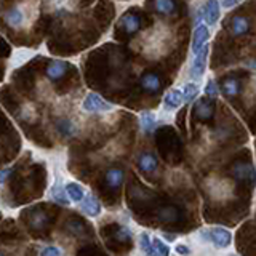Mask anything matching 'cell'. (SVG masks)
Instances as JSON below:
<instances>
[{
	"label": "cell",
	"instance_id": "1",
	"mask_svg": "<svg viewBox=\"0 0 256 256\" xmlns=\"http://www.w3.org/2000/svg\"><path fill=\"white\" fill-rule=\"evenodd\" d=\"M198 237L204 240V242L212 244L216 250H226L232 242V234L230 230L221 226H213L210 229H204L200 230Z\"/></svg>",
	"mask_w": 256,
	"mask_h": 256
},
{
	"label": "cell",
	"instance_id": "2",
	"mask_svg": "<svg viewBox=\"0 0 256 256\" xmlns=\"http://www.w3.org/2000/svg\"><path fill=\"white\" fill-rule=\"evenodd\" d=\"M220 16H221L220 0H206L198 10V18L206 26H216V22L220 21Z\"/></svg>",
	"mask_w": 256,
	"mask_h": 256
},
{
	"label": "cell",
	"instance_id": "3",
	"mask_svg": "<svg viewBox=\"0 0 256 256\" xmlns=\"http://www.w3.org/2000/svg\"><path fill=\"white\" fill-rule=\"evenodd\" d=\"M208 54H210V46L208 44L200 50L198 53H196V58L190 64V70L189 74L192 77V80H200L204 77L205 70H206V60H208Z\"/></svg>",
	"mask_w": 256,
	"mask_h": 256
},
{
	"label": "cell",
	"instance_id": "4",
	"mask_svg": "<svg viewBox=\"0 0 256 256\" xmlns=\"http://www.w3.org/2000/svg\"><path fill=\"white\" fill-rule=\"evenodd\" d=\"M112 104L104 101L100 94L96 93H88L85 96V100L82 102V109L86 110V112H108V110H112Z\"/></svg>",
	"mask_w": 256,
	"mask_h": 256
},
{
	"label": "cell",
	"instance_id": "5",
	"mask_svg": "<svg viewBox=\"0 0 256 256\" xmlns=\"http://www.w3.org/2000/svg\"><path fill=\"white\" fill-rule=\"evenodd\" d=\"M208 38H210V30L205 26L204 22L197 24V28L192 32V44H190V50L192 53H198L202 48L208 44Z\"/></svg>",
	"mask_w": 256,
	"mask_h": 256
},
{
	"label": "cell",
	"instance_id": "6",
	"mask_svg": "<svg viewBox=\"0 0 256 256\" xmlns=\"http://www.w3.org/2000/svg\"><path fill=\"white\" fill-rule=\"evenodd\" d=\"M232 176L237 180V181H252L256 178V170L252 164L248 162H237L232 165V170H230Z\"/></svg>",
	"mask_w": 256,
	"mask_h": 256
},
{
	"label": "cell",
	"instance_id": "7",
	"mask_svg": "<svg viewBox=\"0 0 256 256\" xmlns=\"http://www.w3.org/2000/svg\"><path fill=\"white\" fill-rule=\"evenodd\" d=\"M182 102V92L178 90V88H173V90H170L164 96V109L168 112H174L176 109H180Z\"/></svg>",
	"mask_w": 256,
	"mask_h": 256
},
{
	"label": "cell",
	"instance_id": "8",
	"mask_svg": "<svg viewBox=\"0 0 256 256\" xmlns=\"http://www.w3.org/2000/svg\"><path fill=\"white\" fill-rule=\"evenodd\" d=\"M82 212L88 216H98L101 214V210H102V206H101V202L98 200V197L93 196V194H88L84 197L82 202Z\"/></svg>",
	"mask_w": 256,
	"mask_h": 256
},
{
	"label": "cell",
	"instance_id": "9",
	"mask_svg": "<svg viewBox=\"0 0 256 256\" xmlns=\"http://www.w3.org/2000/svg\"><path fill=\"white\" fill-rule=\"evenodd\" d=\"M54 128H56V132H58L62 138H72L76 133H77V126L74 125V122H72L70 118H58L54 122Z\"/></svg>",
	"mask_w": 256,
	"mask_h": 256
},
{
	"label": "cell",
	"instance_id": "10",
	"mask_svg": "<svg viewBox=\"0 0 256 256\" xmlns=\"http://www.w3.org/2000/svg\"><path fill=\"white\" fill-rule=\"evenodd\" d=\"M138 168L142 173H154L157 170V158L150 152H142L138 157Z\"/></svg>",
	"mask_w": 256,
	"mask_h": 256
},
{
	"label": "cell",
	"instance_id": "11",
	"mask_svg": "<svg viewBox=\"0 0 256 256\" xmlns=\"http://www.w3.org/2000/svg\"><path fill=\"white\" fill-rule=\"evenodd\" d=\"M248 29H250V21H248L245 16H234L230 20V32L234 37H242L245 36Z\"/></svg>",
	"mask_w": 256,
	"mask_h": 256
},
{
	"label": "cell",
	"instance_id": "12",
	"mask_svg": "<svg viewBox=\"0 0 256 256\" xmlns=\"http://www.w3.org/2000/svg\"><path fill=\"white\" fill-rule=\"evenodd\" d=\"M68 70V62L64 61H53L46 66V77L50 80H60L64 77V74H66Z\"/></svg>",
	"mask_w": 256,
	"mask_h": 256
},
{
	"label": "cell",
	"instance_id": "13",
	"mask_svg": "<svg viewBox=\"0 0 256 256\" xmlns=\"http://www.w3.org/2000/svg\"><path fill=\"white\" fill-rule=\"evenodd\" d=\"M5 21L8 26H12V28H21L24 21H26V16H24V12L20 6H14L5 13Z\"/></svg>",
	"mask_w": 256,
	"mask_h": 256
},
{
	"label": "cell",
	"instance_id": "14",
	"mask_svg": "<svg viewBox=\"0 0 256 256\" xmlns=\"http://www.w3.org/2000/svg\"><path fill=\"white\" fill-rule=\"evenodd\" d=\"M160 85H162V82H160V77L157 74L148 72L141 77V86L149 93H157L160 90Z\"/></svg>",
	"mask_w": 256,
	"mask_h": 256
},
{
	"label": "cell",
	"instance_id": "15",
	"mask_svg": "<svg viewBox=\"0 0 256 256\" xmlns=\"http://www.w3.org/2000/svg\"><path fill=\"white\" fill-rule=\"evenodd\" d=\"M196 116L200 120H210L213 116V104L206 98H200L196 102Z\"/></svg>",
	"mask_w": 256,
	"mask_h": 256
},
{
	"label": "cell",
	"instance_id": "16",
	"mask_svg": "<svg viewBox=\"0 0 256 256\" xmlns=\"http://www.w3.org/2000/svg\"><path fill=\"white\" fill-rule=\"evenodd\" d=\"M120 26L125 29L126 34H134V32L138 30L140 26H141V20H140L138 14L128 13V14L124 16L122 20H120Z\"/></svg>",
	"mask_w": 256,
	"mask_h": 256
},
{
	"label": "cell",
	"instance_id": "17",
	"mask_svg": "<svg viewBox=\"0 0 256 256\" xmlns=\"http://www.w3.org/2000/svg\"><path fill=\"white\" fill-rule=\"evenodd\" d=\"M124 182V170L122 168H109L106 173V184L110 189H118Z\"/></svg>",
	"mask_w": 256,
	"mask_h": 256
},
{
	"label": "cell",
	"instance_id": "18",
	"mask_svg": "<svg viewBox=\"0 0 256 256\" xmlns=\"http://www.w3.org/2000/svg\"><path fill=\"white\" fill-rule=\"evenodd\" d=\"M52 198L54 200L56 204H61V205H69L70 204L68 190H66V188H62V184L60 181L52 188Z\"/></svg>",
	"mask_w": 256,
	"mask_h": 256
},
{
	"label": "cell",
	"instance_id": "19",
	"mask_svg": "<svg viewBox=\"0 0 256 256\" xmlns=\"http://www.w3.org/2000/svg\"><path fill=\"white\" fill-rule=\"evenodd\" d=\"M140 120H141L142 130L146 132V133H152V132L156 130V126H157V118H156V114H154V112H150V110H144V112H141Z\"/></svg>",
	"mask_w": 256,
	"mask_h": 256
},
{
	"label": "cell",
	"instance_id": "20",
	"mask_svg": "<svg viewBox=\"0 0 256 256\" xmlns=\"http://www.w3.org/2000/svg\"><path fill=\"white\" fill-rule=\"evenodd\" d=\"M221 90L224 93V96H228V98H234V96L238 94L240 92V84H238V80L234 78V77H229L224 80V84L221 86Z\"/></svg>",
	"mask_w": 256,
	"mask_h": 256
},
{
	"label": "cell",
	"instance_id": "21",
	"mask_svg": "<svg viewBox=\"0 0 256 256\" xmlns=\"http://www.w3.org/2000/svg\"><path fill=\"white\" fill-rule=\"evenodd\" d=\"M66 190H68V196H69V198L72 200V202L80 204L84 200V197H85L84 188L80 186V184H77V182H68L66 184Z\"/></svg>",
	"mask_w": 256,
	"mask_h": 256
},
{
	"label": "cell",
	"instance_id": "22",
	"mask_svg": "<svg viewBox=\"0 0 256 256\" xmlns=\"http://www.w3.org/2000/svg\"><path fill=\"white\" fill-rule=\"evenodd\" d=\"M157 216H158V220L162 222H173V221L178 220V210H176V208L172 206V205H166V206L160 208Z\"/></svg>",
	"mask_w": 256,
	"mask_h": 256
},
{
	"label": "cell",
	"instance_id": "23",
	"mask_svg": "<svg viewBox=\"0 0 256 256\" xmlns=\"http://www.w3.org/2000/svg\"><path fill=\"white\" fill-rule=\"evenodd\" d=\"M182 100L184 102H190V101H194L197 98V94H198V85L196 82H189L182 86Z\"/></svg>",
	"mask_w": 256,
	"mask_h": 256
},
{
	"label": "cell",
	"instance_id": "24",
	"mask_svg": "<svg viewBox=\"0 0 256 256\" xmlns=\"http://www.w3.org/2000/svg\"><path fill=\"white\" fill-rule=\"evenodd\" d=\"M138 244H140V250L146 254H154V250H152V237L148 234V232H141L138 237Z\"/></svg>",
	"mask_w": 256,
	"mask_h": 256
},
{
	"label": "cell",
	"instance_id": "25",
	"mask_svg": "<svg viewBox=\"0 0 256 256\" xmlns=\"http://www.w3.org/2000/svg\"><path fill=\"white\" fill-rule=\"evenodd\" d=\"M154 6H156V10L162 14H172L176 10V5L173 0H156Z\"/></svg>",
	"mask_w": 256,
	"mask_h": 256
},
{
	"label": "cell",
	"instance_id": "26",
	"mask_svg": "<svg viewBox=\"0 0 256 256\" xmlns=\"http://www.w3.org/2000/svg\"><path fill=\"white\" fill-rule=\"evenodd\" d=\"M152 250H154V254H164V256L170 254V246L158 237L152 238Z\"/></svg>",
	"mask_w": 256,
	"mask_h": 256
},
{
	"label": "cell",
	"instance_id": "27",
	"mask_svg": "<svg viewBox=\"0 0 256 256\" xmlns=\"http://www.w3.org/2000/svg\"><path fill=\"white\" fill-rule=\"evenodd\" d=\"M205 94L208 96V98H218L220 94V86H218V82L213 78H210L205 85Z\"/></svg>",
	"mask_w": 256,
	"mask_h": 256
},
{
	"label": "cell",
	"instance_id": "28",
	"mask_svg": "<svg viewBox=\"0 0 256 256\" xmlns=\"http://www.w3.org/2000/svg\"><path fill=\"white\" fill-rule=\"evenodd\" d=\"M116 238L118 240V242H130V240L133 238V232L125 226H120L116 230Z\"/></svg>",
	"mask_w": 256,
	"mask_h": 256
},
{
	"label": "cell",
	"instance_id": "29",
	"mask_svg": "<svg viewBox=\"0 0 256 256\" xmlns=\"http://www.w3.org/2000/svg\"><path fill=\"white\" fill-rule=\"evenodd\" d=\"M38 254H42V256H46V254H56V256H60L62 254V250L60 246H54V245H46V246H42L38 250Z\"/></svg>",
	"mask_w": 256,
	"mask_h": 256
},
{
	"label": "cell",
	"instance_id": "30",
	"mask_svg": "<svg viewBox=\"0 0 256 256\" xmlns=\"http://www.w3.org/2000/svg\"><path fill=\"white\" fill-rule=\"evenodd\" d=\"M66 229H68L69 232H72V234H80V232L84 230L82 224H80L78 221H70V222H68Z\"/></svg>",
	"mask_w": 256,
	"mask_h": 256
},
{
	"label": "cell",
	"instance_id": "31",
	"mask_svg": "<svg viewBox=\"0 0 256 256\" xmlns=\"http://www.w3.org/2000/svg\"><path fill=\"white\" fill-rule=\"evenodd\" d=\"M12 173H13V168H10V166L2 168V170H0V184H4L8 178H10Z\"/></svg>",
	"mask_w": 256,
	"mask_h": 256
},
{
	"label": "cell",
	"instance_id": "32",
	"mask_svg": "<svg viewBox=\"0 0 256 256\" xmlns=\"http://www.w3.org/2000/svg\"><path fill=\"white\" fill-rule=\"evenodd\" d=\"M240 2H242V0H221V6L226 8V10H230V8H234Z\"/></svg>",
	"mask_w": 256,
	"mask_h": 256
},
{
	"label": "cell",
	"instance_id": "33",
	"mask_svg": "<svg viewBox=\"0 0 256 256\" xmlns=\"http://www.w3.org/2000/svg\"><path fill=\"white\" fill-rule=\"evenodd\" d=\"M174 252L176 253H180V254H190V248L188 246V245H182V244H180V245H176L174 246Z\"/></svg>",
	"mask_w": 256,
	"mask_h": 256
},
{
	"label": "cell",
	"instance_id": "34",
	"mask_svg": "<svg viewBox=\"0 0 256 256\" xmlns=\"http://www.w3.org/2000/svg\"><path fill=\"white\" fill-rule=\"evenodd\" d=\"M245 68L256 70V60H250V61H245Z\"/></svg>",
	"mask_w": 256,
	"mask_h": 256
},
{
	"label": "cell",
	"instance_id": "35",
	"mask_svg": "<svg viewBox=\"0 0 256 256\" xmlns=\"http://www.w3.org/2000/svg\"><path fill=\"white\" fill-rule=\"evenodd\" d=\"M164 237H165L166 240H170V242H173V240H176V236H173V234H164Z\"/></svg>",
	"mask_w": 256,
	"mask_h": 256
}]
</instances>
